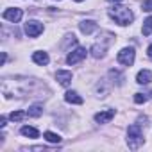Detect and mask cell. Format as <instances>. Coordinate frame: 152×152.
Listing matches in <instances>:
<instances>
[{
  "instance_id": "cell-3",
  "label": "cell",
  "mask_w": 152,
  "mask_h": 152,
  "mask_svg": "<svg viewBox=\"0 0 152 152\" xmlns=\"http://www.w3.org/2000/svg\"><path fill=\"white\" fill-rule=\"evenodd\" d=\"M134 56H136L134 48H132V47H125V48H122V50L118 52L116 59H118L120 64H124V66H131V64L134 63Z\"/></svg>"
},
{
  "instance_id": "cell-15",
  "label": "cell",
  "mask_w": 152,
  "mask_h": 152,
  "mask_svg": "<svg viewBox=\"0 0 152 152\" xmlns=\"http://www.w3.org/2000/svg\"><path fill=\"white\" fill-rule=\"evenodd\" d=\"M104 54H106V45H99V43H97V45L91 47V56H93V57L99 59V57H104Z\"/></svg>"
},
{
  "instance_id": "cell-17",
  "label": "cell",
  "mask_w": 152,
  "mask_h": 152,
  "mask_svg": "<svg viewBox=\"0 0 152 152\" xmlns=\"http://www.w3.org/2000/svg\"><path fill=\"white\" fill-rule=\"evenodd\" d=\"M141 32H143V36H148V34L152 32V16H148V18L143 22V29H141Z\"/></svg>"
},
{
  "instance_id": "cell-11",
  "label": "cell",
  "mask_w": 152,
  "mask_h": 152,
  "mask_svg": "<svg viewBox=\"0 0 152 152\" xmlns=\"http://www.w3.org/2000/svg\"><path fill=\"white\" fill-rule=\"evenodd\" d=\"M32 61L36 63V64H39V66H45V64H48V54L47 52H34L32 54Z\"/></svg>"
},
{
  "instance_id": "cell-21",
  "label": "cell",
  "mask_w": 152,
  "mask_h": 152,
  "mask_svg": "<svg viewBox=\"0 0 152 152\" xmlns=\"http://www.w3.org/2000/svg\"><path fill=\"white\" fill-rule=\"evenodd\" d=\"M0 127H6V116L0 118Z\"/></svg>"
},
{
  "instance_id": "cell-1",
  "label": "cell",
  "mask_w": 152,
  "mask_h": 152,
  "mask_svg": "<svg viewBox=\"0 0 152 152\" xmlns=\"http://www.w3.org/2000/svg\"><path fill=\"white\" fill-rule=\"evenodd\" d=\"M107 15L118 23V25H129L132 20H134V15L129 7H124V6H115L107 11Z\"/></svg>"
},
{
  "instance_id": "cell-7",
  "label": "cell",
  "mask_w": 152,
  "mask_h": 152,
  "mask_svg": "<svg viewBox=\"0 0 152 152\" xmlns=\"http://www.w3.org/2000/svg\"><path fill=\"white\" fill-rule=\"evenodd\" d=\"M56 79L59 81L61 86H70V83H72V72H68V70H57Z\"/></svg>"
},
{
  "instance_id": "cell-19",
  "label": "cell",
  "mask_w": 152,
  "mask_h": 152,
  "mask_svg": "<svg viewBox=\"0 0 152 152\" xmlns=\"http://www.w3.org/2000/svg\"><path fill=\"white\" fill-rule=\"evenodd\" d=\"M134 102H136V104H143V102H147V95H143V93H136V95H134Z\"/></svg>"
},
{
  "instance_id": "cell-12",
  "label": "cell",
  "mask_w": 152,
  "mask_h": 152,
  "mask_svg": "<svg viewBox=\"0 0 152 152\" xmlns=\"http://www.w3.org/2000/svg\"><path fill=\"white\" fill-rule=\"evenodd\" d=\"M64 100L68 104H77V106L83 104V97H79V93H75V91H66L64 93Z\"/></svg>"
},
{
  "instance_id": "cell-5",
  "label": "cell",
  "mask_w": 152,
  "mask_h": 152,
  "mask_svg": "<svg viewBox=\"0 0 152 152\" xmlns=\"http://www.w3.org/2000/svg\"><path fill=\"white\" fill-rule=\"evenodd\" d=\"M25 32H27V36L36 38V36H39L43 32V23H39L36 20H31V22L25 23Z\"/></svg>"
},
{
  "instance_id": "cell-14",
  "label": "cell",
  "mask_w": 152,
  "mask_h": 152,
  "mask_svg": "<svg viewBox=\"0 0 152 152\" xmlns=\"http://www.w3.org/2000/svg\"><path fill=\"white\" fill-rule=\"evenodd\" d=\"M22 134L27 136V138H39V131L34 129V127H29V125H23L22 127Z\"/></svg>"
},
{
  "instance_id": "cell-18",
  "label": "cell",
  "mask_w": 152,
  "mask_h": 152,
  "mask_svg": "<svg viewBox=\"0 0 152 152\" xmlns=\"http://www.w3.org/2000/svg\"><path fill=\"white\" fill-rule=\"evenodd\" d=\"M25 116H27V113H25V111H13V113L9 115V118H11L13 122H22Z\"/></svg>"
},
{
  "instance_id": "cell-24",
  "label": "cell",
  "mask_w": 152,
  "mask_h": 152,
  "mask_svg": "<svg viewBox=\"0 0 152 152\" xmlns=\"http://www.w3.org/2000/svg\"><path fill=\"white\" fill-rule=\"evenodd\" d=\"M75 2H83V0H75Z\"/></svg>"
},
{
  "instance_id": "cell-2",
  "label": "cell",
  "mask_w": 152,
  "mask_h": 152,
  "mask_svg": "<svg viewBox=\"0 0 152 152\" xmlns=\"http://www.w3.org/2000/svg\"><path fill=\"white\" fill-rule=\"evenodd\" d=\"M141 143H143V131L140 124H132L127 129V145L129 148H140Z\"/></svg>"
},
{
  "instance_id": "cell-9",
  "label": "cell",
  "mask_w": 152,
  "mask_h": 152,
  "mask_svg": "<svg viewBox=\"0 0 152 152\" xmlns=\"http://www.w3.org/2000/svg\"><path fill=\"white\" fill-rule=\"evenodd\" d=\"M152 81V72L150 70H140L136 75V83L138 84H148Z\"/></svg>"
},
{
  "instance_id": "cell-8",
  "label": "cell",
  "mask_w": 152,
  "mask_h": 152,
  "mask_svg": "<svg viewBox=\"0 0 152 152\" xmlns=\"http://www.w3.org/2000/svg\"><path fill=\"white\" fill-rule=\"evenodd\" d=\"M115 116V109H107V111H100V113H97L95 115V122H99V124H107V122H111V118Z\"/></svg>"
},
{
  "instance_id": "cell-6",
  "label": "cell",
  "mask_w": 152,
  "mask_h": 152,
  "mask_svg": "<svg viewBox=\"0 0 152 152\" xmlns=\"http://www.w3.org/2000/svg\"><path fill=\"white\" fill-rule=\"evenodd\" d=\"M23 16V11L18 9V7H13V9H6L4 11V20L7 22H13V23H18Z\"/></svg>"
},
{
  "instance_id": "cell-10",
  "label": "cell",
  "mask_w": 152,
  "mask_h": 152,
  "mask_svg": "<svg viewBox=\"0 0 152 152\" xmlns=\"http://www.w3.org/2000/svg\"><path fill=\"white\" fill-rule=\"evenodd\" d=\"M79 29H81L83 34H91L93 31H97V23L93 20H84V22L79 23Z\"/></svg>"
},
{
  "instance_id": "cell-16",
  "label": "cell",
  "mask_w": 152,
  "mask_h": 152,
  "mask_svg": "<svg viewBox=\"0 0 152 152\" xmlns=\"http://www.w3.org/2000/svg\"><path fill=\"white\" fill-rule=\"evenodd\" d=\"M43 136H45V140H47V141H50V143H61V136H59V134H56V132L47 131Z\"/></svg>"
},
{
  "instance_id": "cell-22",
  "label": "cell",
  "mask_w": 152,
  "mask_h": 152,
  "mask_svg": "<svg viewBox=\"0 0 152 152\" xmlns=\"http://www.w3.org/2000/svg\"><path fill=\"white\" fill-rule=\"evenodd\" d=\"M147 54H148V57H150V59H152V45H150V47H148V48H147Z\"/></svg>"
},
{
  "instance_id": "cell-23",
  "label": "cell",
  "mask_w": 152,
  "mask_h": 152,
  "mask_svg": "<svg viewBox=\"0 0 152 152\" xmlns=\"http://www.w3.org/2000/svg\"><path fill=\"white\" fill-rule=\"evenodd\" d=\"M107 2H115L116 4V2H122V0H107Z\"/></svg>"
},
{
  "instance_id": "cell-4",
  "label": "cell",
  "mask_w": 152,
  "mask_h": 152,
  "mask_svg": "<svg viewBox=\"0 0 152 152\" xmlns=\"http://www.w3.org/2000/svg\"><path fill=\"white\" fill-rule=\"evenodd\" d=\"M86 56H88V50L83 48V47H77L75 50H72V52L66 56V63H68V64H77V63H81Z\"/></svg>"
},
{
  "instance_id": "cell-13",
  "label": "cell",
  "mask_w": 152,
  "mask_h": 152,
  "mask_svg": "<svg viewBox=\"0 0 152 152\" xmlns=\"http://www.w3.org/2000/svg\"><path fill=\"white\" fill-rule=\"evenodd\" d=\"M27 115H29V116H32V118L41 116V115H43V106H41V104H34V106H31V107H29V111H27Z\"/></svg>"
},
{
  "instance_id": "cell-20",
  "label": "cell",
  "mask_w": 152,
  "mask_h": 152,
  "mask_svg": "<svg viewBox=\"0 0 152 152\" xmlns=\"http://www.w3.org/2000/svg\"><path fill=\"white\" fill-rule=\"evenodd\" d=\"M141 7H143V11H152V0H145Z\"/></svg>"
}]
</instances>
